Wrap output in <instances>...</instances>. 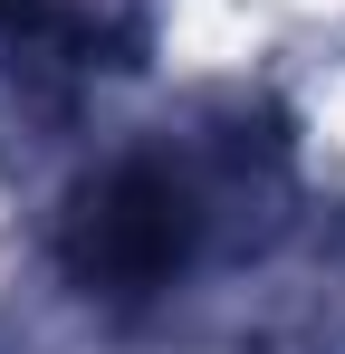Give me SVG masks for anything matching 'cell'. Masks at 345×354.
Wrapping results in <instances>:
<instances>
[{
    "label": "cell",
    "mask_w": 345,
    "mask_h": 354,
    "mask_svg": "<svg viewBox=\"0 0 345 354\" xmlns=\"http://www.w3.org/2000/svg\"><path fill=\"white\" fill-rule=\"evenodd\" d=\"M192 259V192L163 163H106L96 182H77L67 221H57V268L96 306H144L172 288V268Z\"/></svg>",
    "instance_id": "6da1fadb"
}]
</instances>
